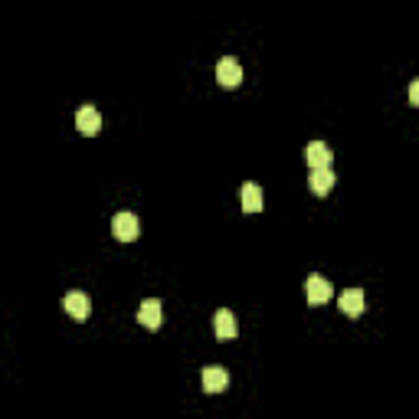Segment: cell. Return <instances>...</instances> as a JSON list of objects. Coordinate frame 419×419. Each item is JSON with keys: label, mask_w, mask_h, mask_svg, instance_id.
<instances>
[{"label": "cell", "mask_w": 419, "mask_h": 419, "mask_svg": "<svg viewBox=\"0 0 419 419\" xmlns=\"http://www.w3.org/2000/svg\"><path fill=\"white\" fill-rule=\"evenodd\" d=\"M229 383V373L223 367H203V390L207 393H223Z\"/></svg>", "instance_id": "obj_10"}, {"label": "cell", "mask_w": 419, "mask_h": 419, "mask_svg": "<svg viewBox=\"0 0 419 419\" xmlns=\"http://www.w3.org/2000/svg\"><path fill=\"white\" fill-rule=\"evenodd\" d=\"M112 233H115V239H121V242H135L138 239V233H141V219L135 217V213H115V219H112Z\"/></svg>", "instance_id": "obj_1"}, {"label": "cell", "mask_w": 419, "mask_h": 419, "mask_svg": "<svg viewBox=\"0 0 419 419\" xmlns=\"http://www.w3.org/2000/svg\"><path fill=\"white\" fill-rule=\"evenodd\" d=\"M217 79H219V86H226V89H236L242 82V66L236 63L233 56H223L217 63Z\"/></svg>", "instance_id": "obj_3"}, {"label": "cell", "mask_w": 419, "mask_h": 419, "mask_svg": "<svg viewBox=\"0 0 419 419\" xmlns=\"http://www.w3.org/2000/svg\"><path fill=\"white\" fill-rule=\"evenodd\" d=\"M236 314L229 311V308H219L217 311V318H213V334H217L219 341H229V338H236Z\"/></svg>", "instance_id": "obj_8"}, {"label": "cell", "mask_w": 419, "mask_h": 419, "mask_svg": "<svg viewBox=\"0 0 419 419\" xmlns=\"http://www.w3.org/2000/svg\"><path fill=\"white\" fill-rule=\"evenodd\" d=\"M239 200H242V210H246V213H262L266 197H262V187H259V184H242Z\"/></svg>", "instance_id": "obj_11"}, {"label": "cell", "mask_w": 419, "mask_h": 419, "mask_svg": "<svg viewBox=\"0 0 419 419\" xmlns=\"http://www.w3.org/2000/svg\"><path fill=\"white\" fill-rule=\"evenodd\" d=\"M410 102L419 108V79H413V82H410Z\"/></svg>", "instance_id": "obj_13"}, {"label": "cell", "mask_w": 419, "mask_h": 419, "mask_svg": "<svg viewBox=\"0 0 419 419\" xmlns=\"http://www.w3.org/2000/svg\"><path fill=\"white\" fill-rule=\"evenodd\" d=\"M305 295L311 305H324V301H331V282L324 279V275H308L305 279Z\"/></svg>", "instance_id": "obj_2"}, {"label": "cell", "mask_w": 419, "mask_h": 419, "mask_svg": "<svg viewBox=\"0 0 419 419\" xmlns=\"http://www.w3.org/2000/svg\"><path fill=\"white\" fill-rule=\"evenodd\" d=\"M305 157L311 167H331V148L324 145V141H311V145L305 148Z\"/></svg>", "instance_id": "obj_12"}, {"label": "cell", "mask_w": 419, "mask_h": 419, "mask_svg": "<svg viewBox=\"0 0 419 419\" xmlns=\"http://www.w3.org/2000/svg\"><path fill=\"white\" fill-rule=\"evenodd\" d=\"M76 128H79L86 138L98 135V131H102V115H98V108H92V105H82L79 112H76Z\"/></svg>", "instance_id": "obj_4"}, {"label": "cell", "mask_w": 419, "mask_h": 419, "mask_svg": "<svg viewBox=\"0 0 419 419\" xmlns=\"http://www.w3.org/2000/svg\"><path fill=\"white\" fill-rule=\"evenodd\" d=\"M308 187H311L314 197L331 194V187H334V170L331 167H311V174H308Z\"/></svg>", "instance_id": "obj_7"}, {"label": "cell", "mask_w": 419, "mask_h": 419, "mask_svg": "<svg viewBox=\"0 0 419 419\" xmlns=\"http://www.w3.org/2000/svg\"><path fill=\"white\" fill-rule=\"evenodd\" d=\"M138 321L145 324V328H151V331H157L164 324V305L157 299H148V301H141V308H138Z\"/></svg>", "instance_id": "obj_5"}, {"label": "cell", "mask_w": 419, "mask_h": 419, "mask_svg": "<svg viewBox=\"0 0 419 419\" xmlns=\"http://www.w3.org/2000/svg\"><path fill=\"white\" fill-rule=\"evenodd\" d=\"M63 305H66V311H69V318H76V321H86L92 311L89 295H82V291H69L63 299Z\"/></svg>", "instance_id": "obj_6"}, {"label": "cell", "mask_w": 419, "mask_h": 419, "mask_svg": "<svg viewBox=\"0 0 419 419\" xmlns=\"http://www.w3.org/2000/svg\"><path fill=\"white\" fill-rule=\"evenodd\" d=\"M363 308H367V299H363L361 289H347L344 295H341V311H344L347 318H357V314H363Z\"/></svg>", "instance_id": "obj_9"}]
</instances>
